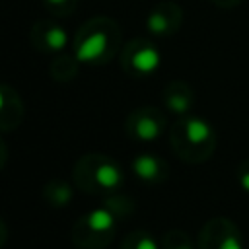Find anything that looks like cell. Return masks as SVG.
Returning a JSON list of instances; mask_svg holds the SVG:
<instances>
[{
    "mask_svg": "<svg viewBox=\"0 0 249 249\" xmlns=\"http://www.w3.org/2000/svg\"><path fill=\"white\" fill-rule=\"evenodd\" d=\"M123 45L121 27L115 19L97 16L84 21L72 41L74 54L82 64L101 66L119 54Z\"/></svg>",
    "mask_w": 249,
    "mask_h": 249,
    "instance_id": "1",
    "label": "cell"
},
{
    "mask_svg": "<svg viewBox=\"0 0 249 249\" xmlns=\"http://www.w3.org/2000/svg\"><path fill=\"white\" fill-rule=\"evenodd\" d=\"M218 138L212 124L200 117L183 115L169 128V146L185 163H204L212 158Z\"/></svg>",
    "mask_w": 249,
    "mask_h": 249,
    "instance_id": "2",
    "label": "cell"
},
{
    "mask_svg": "<svg viewBox=\"0 0 249 249\" xmlns=\"http://www.w3.org/2000/svg\"><path fill=\"white\" fill-rule=\"evenodd\" d=\"M72 179L78 191L107 196L124 185V171L111 156L89 152L80 156L74 163Z\"/></svg>",
    "mask_w": 249,
    "mask_h": 249,
    "instance_id": "3",
    "label": "cell"
},
{
    "mask_svg": "<svg viewBox=\"0 0 249 249\" xmlns=\"http://www.w3.org/2000/svg\"><path fill=\"white\" fill-rule=\"evenodd\" d=\"M119 218L105 206H97L84 214L72 226V243L78 249H105L117 233Z\"/></svg>",
    "mask_w": 249,
    "mask_h": 249,
    "instance_id": "4",
    "label": "cell"
},
{
    "mask_svg": "<svg viewBox=\"0 0 249 249\" xmlns=\"http://www.w3.org/2000/svg\"><path fill=\"white\" fill-rule=\"evenodd\" d=\"M121 68L132 78H146L160 66V51L150 39H130L119 53Z\"/></svg>",
    "mask_w": 249,
    "mask_h": 249,
    "instance_id": "5",
    "label": "cell"
},
{
    "mask_svg": "<svg viewBox=\"0 0 249 249\" xmlns=\"http://www.w3.org/2000/svg\"><path fill=\"white\" fill-rule=\"evenodd\" d=\"M196 249H243L241 231L230 218H210L198 231Z\"/></svg>",
    "mask_w": 249,
    "mask_h": 249,
    "instance_id": "6",
    "label": "cell"
},
{
    "mask_svg": "<svg viewBox=\"0 0 249 249\" xmlns=\"http://www.w3.org/2000/svg\"><path fill=\"white\" fill-rule=\"evenodd\" d=\"M165 115L158 107L144 105L128 113L124 121V132L136 142H152L160 138V134L165 130Z\"/></svg>",
    "mask_w": 249,
    "mask_h": 249,
    "instance_id": "7",
    "label": "cell"
},
{
    "mask_svg": "<svg viewBox=\"0 0 249 249\" xmlns=\"http://www.w3.org/2000/svg\"><path fill=\"white\" fill-rule=\"evenodd\" d=\"M29 43L43 54H58L68 43L66 29L51 19H39L29 29Z\"/></svg>",
    "mask_w": 249,
    "mask_h": 249,
    "instance_id": "8",
    "label": "cell"
},
{
    "mask_svg": "<svg viewBox=\"0 0 249 249\" xmlns=\"http://www.w3.org/2000/svg\"><path fill=\"white\" fill-rule=\"evenodd\" d=\"M183 23V10L175 2H160L146 18V27L154 37H169Z\"/></svg>",
    "mask_w": 249,
    "mask_h": 249,
    "instance_id": "9",
    "label": "cell"
},
{
    "mask_svg": "<svg viewBox=\"0 0 249 249\" xmlns=\"http://www.w3.org/2000/svg\"><path fill=\"white\" fill-rule=\"evenodd\" d=\"M23 101L19 93L8 86L0 84V132L16 130L23 121Z\"/></svg>",
    "mask_w": 249,
    "mask_h": 249,
    "instance_id": "10",
    "label": "cell"
},
{
    "mask_svg": "<svg viewBox=\"0 0 249 249\" xmlns=\"http://www.w3.org/2000/svg\"><path fill=\"white\" fill-rule=\"evenodd\" d=\"M130 167H132V173L136 175V179H140L146 185H161L169 177L167 161L154 154H138L132 160Z\"/></svg>",
    "mask_w": 249,
    "mask_h": 249,
    "instance_id": "11",
    "label": "cell"
},
{
    "mask_svg": "<svg viewBox=\"0 0 249 249\" xmlns=\"http://www.w3.org/2000/svg\"><path fill=\"white\" fill-rule=\"evenodd\" d=\"M161 99H163V105L173 115L183 117V115H189L191 107L195 105V91L187 82L171 80L165 84V88L161 91Z\"/></svg>",
    "mask_w": 249,
    "mask_h": 249,
    "instance_id": "12",
    "label": "cell"
},
{
    "mask_svg": "<svg viewBox=\"0 0 249 249\" xmlns=\"http://www.w3.org/2000/svg\"><path fill=\"white\" fill-rule=\"evenodd\" d=\"M80 60H78V56L72 53V54H68V53H58L53 60H51V66H49V74H51V78L54 80V82H58V84H66V82H72L74 78H78V74H80Z\"/></svg>",
    "mask_w": 249,
    "mask_h": 249,
    "instance_id": "13",
    "label": "cell"
},
{
    "mask_svg": "<svg viewBox=\"0 0 249 249\" xmlns=\"http://www.w3.org/2000/svg\"><path fill=\"white\" fill-rule=\"evenodd\" d=\"M74 198V187L64 179H51L43 187V200L51 208H66Z\"/></svg>",
    "mask_w": 249,
    "mask_h": 249,
    "instance_id": "14",
    "label": "cell"
},
{
    "mask_svg": "<svg viewBox=\"0 0 249 249\" xmlns=\"http://www.w3.org/2000/svg\"><path fill=\"white\" fill-rule=\"evenodd\" d=\"M103 204L119 218V222L128 220L132 216V212H134V200L130 196H126V195H115V193L107 195L103 198Z\"/></svg>",
    "mask_w": 249,
    "mask_h": 249,
    "instance_id": "15",
    "label": "cell"
},
{
    "mask_svg": "<svg viewBox=\"0 0 249 249\" xmlns=\"http://www.w3.org/2000/svg\"><path fill=\"white\" fill-rule=\"evenodd\" d=\"M121 249H160L154 235L146 230H134L124 235Z\"/></svg>",
    "mask_w": 249,
    "mask_h": 249,
    "instance_id": "16",
    "label": "cell"
},
{
    "mask_svg": "<svg viewBox=\"0 0 249 249\" xmlns=\"http://www.w3.org/2000/svg\"><path fill=\"white\" fill-rule=\"evenodd\" d=\"M161 249H195L193 239L183 230H169L161 237Z\"/></svg>",
    "mask_w": 249,
    "mask_h": 249,
    "instance_id": "17",
    "label": "cell"
},
{
    "mask_svg": "<svg viewBox=\"0 0 249 249\" xmlns=\"http://www.w3.org/2000/svg\"><path fill=\"white\" fill-rule=\"evenodd\" d=\"M43 2H45L47 10L56 18L70 16L78 6V0H43Z\"/></svg>",
    "mask_w": 249,
    "mask_h": 249,
    "instance_id": "18",
    "label": "cell"
},
{
    "mask_svg": "<svg viewBox=\"0 0 249 249\" xmlns=\"http://www.w3.org/2000/svg\"><path fill=\"white\" fill-rule=\"evenodd\" d=\"M235 177H237L239 187L249 193V158H245V160L239 161V165L235 169Z\"/></svg>",
    "mask_w": 249,
    "mask_h": 249,
    "instance_id": "19",
    "label": "cell"
},
{
    "mask_svg": "<svg viewBox=\"0 0 249 249\" xmlns=\"http://www.w3.org/2000/svg\"><path fill=\"white\" fill-rule=\"evenodd\" d=\"M6 163H8V146H6L4 138L0 136V171L6 167Z\"/></svg>",
    "mask_w": 249,
    "mask_h": 249,
    "instance_id": "20",
    "label": "cell"
},
{
    "mask_svg": "<svg viewBox=\"0 0 249 249\" xmlns=\"http://www.w3.org/2000/svg\"><path fill=\"white\" fill-rule=\"evenodd\" d=\"M218 8H226V10H230V8H235L241 0H212Z\"/></svg>",
    "mask_w": 249,
    "mask_h": 249,
    "instance_id": "21",
    "label": "cell"
},
{
    "mask_svg": "<svg viewBox=\"0 0 249 249\" xmlns=\"http://www.w3.org/2000/svg\"><path fill=\"white\" fill-rule=\"evenodd\" d=\"M6 241H8V228H6L4 220L0 218V247H4Z\"/></svg>",
    "mask_w": 249,
    "mask_h": 249,
    "instance_id": "22",
    "label": "cell"
}]
</instances>
